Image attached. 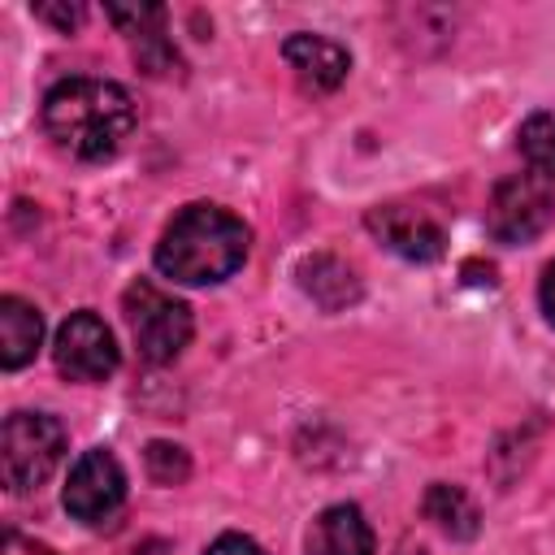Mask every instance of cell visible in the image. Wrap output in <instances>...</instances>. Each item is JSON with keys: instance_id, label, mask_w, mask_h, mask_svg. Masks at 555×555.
Masks as SVG:
<instances>
[{"instance_id": "5b68a950", "label": "cell", "mask_w": 555, "mask_h": 555, "mask_svg": "<svg viewBox=\"0 0 555 555\" xmlns=\"http://www.w3.org/2000/svg\"><path fill=\"white\" fill-rule=\"evenodd\" d=\"M555 217V191L542 173H512L490 191L486 204V230L499 243H529L538 238Z\"/></svg>"}, {"instance_id": "9a60e30c", "label": "cell", "mask_w": 555, "mask_h": 555, "mask_svg": "<svg viewBox=\"0 0 555 555\" xmlns=\"http://www.w3.org/2000/svg\"><path fill=\"white\" fill-rule=\"evenodd\" d=\"M143 460H147V477H152V481H160V486H173V481H182V477L191 473L186 451H182V447H173V442H147Z\"/></svg>"}, {"instance_id": "277c9868", "label": "cell", "mask_w": 555, "mask_h": 555, "mask_svg": "<svg viewBox=\"0 0 555 555\" xmlns=\"http://www.w3.org/2000/svg\"><path fill=\"white\" fill-rule=\"evenodd\" d=\"M121 312H126L139 356L152 364H169L191 343V308L173 299L169 291H160L156 282H143V278L130 282L121 295Z\"/></svg>"}, {"instance_id": "30bf717a", "label": "cell", "mask_w": 555, "mask_h": 555, "mask_svg": "<svg viewBox=\"0 0 555 555\" xmlns=\"http://www.w3.org/2000/svg\"><path fill=\"white\" fill-rule=\"evenodd\" d=\"M308 555H373V529L356 503L325 507L308 529Z\"/></svg>"}, {"instance_id": "6da1fadb", "label": "cell", "mask_w": 555, "mask_h": 555, "mask_svg": "<svg viewBox=\"0 0 555 555\" xmlns=\"http://www.w3.org/2000/svg\"><path fill=\"white\" fill-rule=\"evenodd\" d=\"M43 130L48 139L78 156V160H104L113 156L134 121H139V108L130 100V91L121 82H108V78H61L48 95H43Z\"/></svg>"}, {"instance_id": "e0dca14e", "label": "cell", "mask_w": 555, "mask_h": 555, "mask_svg": "<svg viewBox=\"0 0 555 555\" xmlns=\"http://www.w3.org/2000/svg\"><path fill=\"white\" fill-rule=\"evenodd\" d=\"M0 555H52V551L39 546V542H30V538H22V533H4Z\"/></svg>"}, {"instance_id": "8992f818", "label": "cell", "mask_w": 555, "mask_h": 555, "mask_svg": "<svg viewBox=\"0 0 555 555\" xmlns=\"http://www.w3.org/2000/svg\"><path fill=\"white\" fill-rule=\"evenodd\" d=\"M121 503H126V473L117 455L104 447L82 451L65 481V512L82 525H104L121 512Z\"/></svg>"}, {"instance_id": "9c48e42d", "label": "cell", "mask_w": 555, "mask_h": 555, "mask_svg": "<svg viewBox=\"0 0 555 555\" xmlns=\"http://www.w3.org/2000/svg\"><path fill=\"white\" fill-rule=\"evenodd\" d=\"M282 56H286V65L295 69V78L308 91H334L351 69V56H347L343 43H334L325 35H308V30L291 35L282 43Z\"/></svg>"}, {"instance_id": "d6986e66", "label": "cell", "mask_w": 555, "mask_h": 555, "mask_svg": "<svg viewBox=\"0 0 555 555\" xmlns=\"http://www.w3.org/2000/svg\"><path fill=\"white\" fill-rule=\"evenodd\" d=\"M538 299H542V312H546V321L555 325V260H551V264H546V273H542Z\"/></svg>"}, {"instance_id": "ba28073f", "label": "cell", "mask_w": 555, "mask_h": 555, "mask_svg": "<svg viewBox=\"0 0 555 555\" xmlns=\"http://www.w3.org/2000/svg\"><path fill=\"white\" fill-rule=\"evenodd\" d=\"M369 230L395 251V256H403V260H438L442 251H447V238H442V230H438V221L434 217H425L421 208H408V204H377V208H369Z\"/></svg>"}, {"instance_id": "2e32d148", "label": "cell", "mask_w": 555, "mask_h": 555, "mask_svg": "<svg viewBox=\"0 0 555 555\" xmlns=\"http://www.w3.org/2000/svg\"><path fill=\"white\" fill-rule=\"evenodd\" d=\"M204 555H264L251 538H243V533H221Z\"/></svg>"}, {"instance_id": "4fadbf2b", "label": "cell", "mask_w": 555, "mask_h": 555, "mask_svg": "<svg viewBox=\"0 0 555 555\" xmlns=\"http://www.w3.org/2000/svg\"><path fill=\"white\" fill-rule=\"evenodd\" d=\"M425 516L447 533V538H473L477 533V507L473 499L460 490V486H447V481H434L425 490Z\"/></svg>"}, {"instance_id": "7a4b0ae2", "label": "cell", "mask_w": 555, "mask_h": 555, "mask_svg": "<svg viewBox=\"0 0 555 555\" xmlns=\"http://www.w3.org/2000/svg\"><path fill=\"white\" fill-rule=\"evenodd\" d=\"M251 230L221 204H186L156 243V269L182 286L225 282L247 260Z\"/></svg>"}, {"instance_id": "5bb4252c", "label": "cell", "mask_w": 555, "mask_h": 555, "mask_svg": "<svg viewBox=\"0 0 555 555\" xmlns=\"http://www.w3.org/2000/svg\"><path fill=\"white\" fill-rule=\"evenodd\" d=\"M516 143H520V156L529 160V169L555 182V113H533V117H525Z\"/></svg>"}, {"instance_id": "ac0fdd59", "label": "cell", "mask_w": 555, "mask_h": 555, "mask_svg": "<svg viewBox=\"0 0 555 555\" xmlns=\"http://www.w3.org/2000/svg\"><path fill=\"white\" fill-rule=\"evenodd\" d=\"M35 13H39V17H48V22H56L61 30H69V26H78V22H82V9H78V4H69V9H52V4H39Z\"/></svg>"}, {"instance_id": "3957f363", "label": "cell", "mask_w": 555, "mask_h": 555, "mask_svg": "<svg viewBox=\"0 0 555 555\" xmlns=\"http://www.w3.org/2000/svg\"><path fill=\"white\" fill-rule=\"evenodd\" d=\"M65 455V425L48 412H13L0 429V473L4 486L26 494L52 477Z\"/></svg>"}, {"instance_id": "52a82bcc", "label": "cell", "mask_w": 555, "mask_h": 555, "mask_svg": "<svg viewBox=\"0 0 555 555\" xmlns=\"http://www.w3.org/2000/svg\"><path fill=\"white\" fill-rule=\"evenodd\" d=\"M56 369L69 382H104L117 369V343L113 330L95 312H74L61 321L56 343H52Z\"/></svg>"}, {"instance_id": "7c38bea8", "label": "cell", "mask_w": 555, "mask_h": 555, "mask_svg": "<svg viewBox=\"0 0 555 555\" xmlns=\"http://www.w3.org/2000/svg\"><path fill=\"white\" fill-rule=\"evenodd\" d=\"M299 286L321 304V308H330V312H338V308H347V304H356L360 299V278H356V269L351 264H343L338 256H308L304 264H299Z\"/></svg>"}, {"instance_id": "ffe728a7", "label": "cell", "mask_w": 555, "mask_h": 555, "mask_svg": "<svg viewBox=\"0 0 555 555\" xmlns=\"http://www.w3.org/2000/svg\"><path fill=\"white\" fill-rule=\"evenodd\" d=\"M126 555H169V551H165V542H139V546H130Z\"/></svg>"}, {"instance_id": "8fae6325", "label": "cell", "mask_w": 555, "mask_h": 555, "mask_svg": "<svg viewBox=\"0 0 555 555\" xmlns=\"http://www.w3.org/2000/svg\"><path fill=\"white\" fill-rule=\"evenodd\" d=\"M43 343V317L35 304L17 299V295H4L0 299V364L4 369H22L35 360Z\"/></svg>"}]
</instances>
